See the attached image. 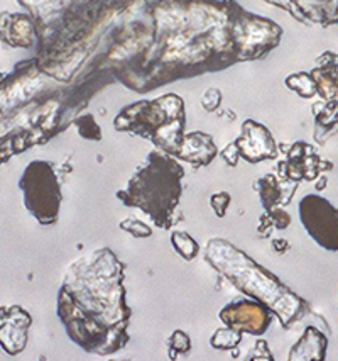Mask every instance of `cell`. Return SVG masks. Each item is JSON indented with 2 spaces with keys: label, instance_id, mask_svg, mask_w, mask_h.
Wrapping results in <instances>:
<instances>
[{
  "label": "cell",
  "instance_id": "obj_1",
  "mask_svg": "<svg viewBox=\"0 0 338 361\" xmlns=\"http://www.w3.org/2000/svg\"><path fill=\"white\" fill-rule=\"evenodd\" d=\"M172 243H175V248L178 250L179 255L184 256L186 260L195 258L196 251H198V244L190 236L184 234V232H175L172 234Z\"/></svg>",
  "mask_w": 338,
  "mask_h": 361
},
{
  "label": "cell",
  "instance_id": "obj_2",
  "mask_svg": "<svg viewBox=\"0 0 338 361\" xmlns=\"http://www.w3.org/2000/svg\"><path fill=\"white\" fill-rule=\"evenodd\" d=\"M122 229L126 231H131L132 234L138 236V238H140V236H149L151 234V229H147L144 224L138 222V220H126V222H122Z\"/></svg>",
  "mask_w": 338,
  "mask_h": 361
}]
</instances>
